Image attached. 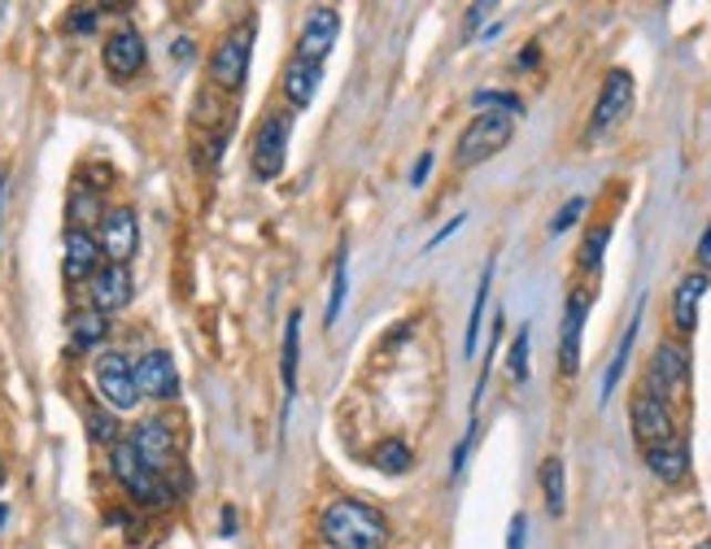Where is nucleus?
Returning <instances> with one entry per match:
<instances>
[{
	"mask_svg": "<svg viewBox=\"0 0 711 549\" xmlns=\"http://www.w3.org/2000/svg\"><path fill=\"white\" fill-rule=\"evenodd\" d=\"M319 541L328 549H384L389 546V519L371 501L358 497H337L319 510Z\"/></svg>",
	"mask_w": 711,
	"mask_h": 549,
	"instance_id": "nucleus-1",
	"label": "nucleus"
},
{
	"mask_svg": "<svg viewBox=\"0 0 711 549\" xmlns=\"http://www.w3.org/2000/svg\"><path fill=\"white\" fill-rule=\"evenodd\" d=\"M231 118H236L231 96L206 83L202 96H197V105H193V153H197V162H202L206 170H214L218 157H223V144L231 136Z\"/></svg>",
	"mask_w": 711,
	"mask_h": 549,
	"instance_id": "nucleus-2",
	"label": "nucleus"
},
{
	"mask_svg": "<svg viewBox=\"0 0 711 549\" xmlns=\"http://www.w3.org/2000/svg\"><path fill=\"white\" fill-rule=\"evenodd\" d=\"M254 35H258V22H240L236 31H227L210 53V87L236 96L249 79V58H254Z\"/></svg>",
	"mask_w": 711,
	"mask_h": 549,
	"instance_id": "nucleus-3",
	"label": "nucleus"
},
{
	"mask_svg": "<svg viewBox=\"0 0 711 549\" xmlns=\"http://www.w3.org/2000/svg\"><path fill=\"white\" fill-rule=\"evenodd\" d=\"M515 136V118H506V114H476L467 127H463V136L454 144V166H481V162H490L494 153H502L506 144Z\"/></svg>",
	"mask_w": 711,
	"mask_h": 549,
	"instance_id": "nucleus-4",
	"label": "nucleus"
},
{
	"mask_svg": "<svg viewBox=\"0 0 711 549\" xmlns=\"http://www.w3.org/2000/svg\"><path fill=\"white\" fill-rule=\"evenodd\" d=\"M288 136H292V114L267 110V114L258 118L254 148H249V162H254V175H258V179H280V175H285Z\"/></svg>",
	"mask_w": 711,
	"mask_h": 549,
	"instance_id": "nucleus-5",
	"label": "nucleus"
},
{
	"mask_svg": "<svg viewBox=\"0 0 711 549\" xmlns=\"http://www.w3.org/2000/svg\"><path fill=\"white\" fill-rule=\"evenodd\" d=\"M110 467H114L118 484H123L141 506H171V501H175V493L166 488V480H162L153 467L141 463V454L132 449V441H118V445L110 449Z\"/></svg>",
	"mask_w": 711,
	"mask_h": 549,
	"instance_id": "nucleus-6",
	"label": "nucleus"
},
{
	"mask_svg": "<svg viewBox=\"0 0 711 549\" xmlns=\"http://www.w3.org/2000/svg\"><path fill=\"white\" fill-rule=\"evenodd\" d=\"M92 384H96V393L105 397V406L114 414L136 411V402H141L136 366H132L127 353H118V349H110V353H101V358L92 362Z\"/></svg>",
	"mask_w": 711,
	"mask_h": 549,
	"instance_id": "nucleus-7",
	"label": "nucleus"
},
{
	"mask_svg": "<svg viewBox=\"0 0 711 549\" xmlns=\"http://www.w3.org/2000/svg\"><path fill=\"white\" fill-rule=\"evenodd\" d=\"M337 35H341V13L332 4H310L301 13V35H297V58L301 62H315L323 66L328 53L337 49Z\"/></svg>",
	"mask_w": 711,
	"mask_h": 549,
	"instance_id": "nucleus-8",
	"label": "nucleus"
},
{
	"mask_svg": "<svg viewBox=\"0 0 711 549\" xmlns=\"http://www.w3.org/2000/svg\"><path fill=\"white\" fill-rule=\"evenodd\" d=\"M132 449L141 454L144 467H153L157 476H166L171 467H179V441H175V432L153 414V418H141L136 427H132Z\"/></svg>",
	"mask_w": 711,
	"mask_h": 549,
	"instance_id": "nucleus-9",
	"label": "nucleus"
},
{
	"mask_svg": "<svg viewBox=\"0 0 711 549\" xmlns=\"http://www.w3.org/2000/svg\"><path fill=\"white\" fill-rule=\"evenodd\" d=\"M690 380V349L681 341H663L650 353V366H646V393L655 397H672L681 384Z\"/></svg>",
	"mask_w": 711,
	"mask_h": 549,
	"instance_id": "nucleus-10",
	"label": "nucleus"
},
{
	"mask_svg": "<svg viewBox=\"0 0 711 549\" xmlns=\"http://www.w3.org/2000/svg\"><path fill=\"white\" fill-rule=\"evenodd\" d=\"M633 105V74L629 70H607L602 79V92H598V105L589 114V139L594 136H607Z\"/></svg>",
	"mask_w": 711,
	"mask_h": 549,
	"instance_id": "nucleus-11",
	"label": "nucleus"
},
{
	"mask_svg": "<svg viewBox=\"0 0 711 549\" xmlns=\"http://www.w3.org/2000/svg\"><path fill=\"white\" fill-rule=\"evenodd\" d=\"M96 245H101V253H105L114 267H127V258H132V253H136V245H141L136 209L132 206L105 209V218H101V227H96Z\"/></svg>",
	"mask_w": 711,
	"mask_h": 549,
	"instance_id": "nucleus-12",
	"label": "nucleus"
},
{
	"mask_svg": "<svg viewBox=\"0 0 711 549\" xmlns=\"http://www.w3.org/2000/svg\"><path fill=\"white\" fill-rule=\"evenodd\" d=\"M144 58H148V49H144L141 31L136 27H118L110 40H105V49H101V62L110 70V79L114 83H127V79H136L144 70Z\"/></svg>",
	"mask_w": 711,
	"mask_h": 549,
	"instance_id": "nucleus-13",
	"label": "nucleus"
},
{
	"mask_svg": "<svg viewBox=\"0 0 711 549\" xmlns=\"http://www.w3.org/2000/svg\"><path fill=\"white\" fill-rule=\"evenodd\" d=\"M629 418H633V436L641 441V449H650V445H663V441H672V436H677V427H672V414H668V402H663V397H655V393H646V389H641L638 397H633Z\"/></svg>",
	"mask_w": 711,
	"mask_h": 549,
	"instance_id": "nucleus-14",
	"label": "nucleus"
},
{
	"mask_svg": "<svg viewBox=\"0 0 711 549\" xmlns=\"http://www.w3.org/2000/svg\"><path fill=\"white\" fill-rule=\"evenodd\" d=\"M132 366H136V389H141V397H148V402H175V397H179V375H175L171 353L148 349L141 362H132Z\"/></svg>",
	"mask_w": 711,
	"mask_h": 549,
	"instance_id": "nucleus-15",
	"label": "nucleus"
},
{
	"mask_svg": "<svg viewBox=\"0 0 711 549\" xmlns=\"http://www.w3.org/2000/svg\"><path fill=\"white\" fill-rule=\"evenodd\" d=\"M585 314H589V292L571 288L568 310H564V336H559V371L576 375L580 371V332H585Z\"/></svg>",
	"mask_w": 711,
	"mask_h": 549,
	"instance_id": "nucleus-16",
	"label": "nucleus"
},
{
	"mask_svg": "<svg viewBox=\"0 0 711 549\" xmlns=\"http://www.w3.org/2000/svg\"><path fill=\"white\" fill-rule=\"evenodd\" d=\"M87 297H92V310H101V314L123 310L132 301V274H127V267L105 262L101 271L87 279Z\"/></svg>",
	"mask_w": 711,
	"mask_h": 549,
	"instance_id": "nucleus-17",
	"label": "nucleus"
},
{
	"mask_svg": "<svg viewBox=\"0 0 711 549\" xmlns=\"http://www.w3.org/2000/svg\"><path fill=\"white\" fill-rule=\"evenodd\" d=\"M319 87H323V66H315V62L292 58L285 66V74H280V92L288 96L292 110H310L315 96H319Z\"/></svg>",
	"mask_w": 711,
	"mask_h": 549,
	"instance_id": "nucleus-18",
	"label": "nucleus"
},
{
	"mask_svg": "<svg viewBox=\"0 0 711 549\" xmlns=\"http://www.w3.org/2000/svg\"><path fill=\"white\" fill-rule=\"evenodd\" d=\"M641 458H646V467H650V476H659V480L677 484L690 476V445L681 441V436H672V441H663V445H650V449H641Z\"/></svg>",
	"mask_w": 711,
	"mask_h": 549,
	"instance_id": "nucleus-19",
	"label": "nucleus"
},
{
	"mask_svg": "<svg viewBox=\"0 0 711 549\" xmlns=\"http://www.w3.org/2000/svg\"><path fill=\"white\" fill-rule=\"evenodd\" d=\"M66 279L71 283H83L101 271V245L92 231H79V227H66Z\"/></svg>",
	"mask_w": 711,
	"mask_h": 549,
	"instance_id": "nucleus-20",
	"label": "nucleus"
},
{
	"mask_svg": "<svg viewBox=\"0 0 711 549\" xmlns=\"http://www.w3.org/2000/svg\"><path fill=\"white\" fill-rule=\"evenodd\" d=\"M703 292H708V274L703 271H690L677 283V292H672V323H677L681 336H690V332L699 328V301H703Z\"/></svg>",
	"mask_w": 711,
	"mask_h": 549,
	"instance_id": "nucleus-21",
	"label": "nucleus"
},
{
	"mask_svg": "<svg viewBox=\"0 0 711 549\" xmlns=\"http://www.w3.org/2000/svg\"><path fill=\"white\" fill-rule=\"evenodd\" d=\"M105 336H110V314H101V310H92V305H83V310L71 314L74 349H92V344H101Z\"/></svg>",
	"mask_w": 711,
	"mask_h": 549,
	"instance_id": "nucleus-22",
	"label": "nucleus"
},
{
	"mask_svg": "<svg viewBox=\"0 0 711 549\" xmlns=\"http://www.w3.org/2000/svg\"><path fill=\"white\" fill-rule=\"evenodd\" d=\"M66 218H71V227H79V231H92V227H101L105 209H101L96 188H83V184H74L71 201H66Z\"/></svg>",
	"mask_w": 711,
	"mask_h": 549,
	"instance_id": "nucleus-23",
	"label": "nucleus"
},
{
	"mask_svg": "<svg viewBox=\"0 0 711 549\" xmlns=\"http://www.w3.org/2000/svg\"><path fill=\"white\" fill-rule=\"evenodd\" d=\"M411 463H415V458H411V445L398 441V436H384V441L371 449V467L384 472V476H406Z\"/></svg>",
	"mask_w": 711,
	"mask_h": 549,
	"instance_id": "nucleus-24",
	"label": "nucleus"
},
{
	"mask_svg": "<svg viewBox=\"0 0 711 549\" xmlns=\"http://www.w3.org/2000/svg\"><path fill=\"white\" fill-rule=\"evenodd\" d=\"M83 423H87V441H92V445L114 449V445L123 441V432H118V414L110 411V406H87V411H83Z\"/></svg>",
	"mask_w": 711,
	"mask_h": 549,
	"instance_id": "nucleus-25",
	"label": "nucleus"
},
{
	"mask_svg": "<svg viewBox=\"0 0 711 549\" xmlns=\"http://www.w3.org/2000/svg\"><path fill=\"white\" fill-rule=\"evenodd\" d=\"M297 349H301V310H292L285 323V353H280V380H285V393H297Z\"/></svg>",
	"mask_w": 711,
	"mask_h": 549,
	"instance_id": "nucleus-26",
	"label": "nucleus"
},
{
	"mask_svg": "<svg viewBox=\"0 0 711 549\" xmlns=\"http://www.w3.org/2000/svg\"><path fill=\"white\" fill-rule=\"evenodd\" d=\"M542 493H546V510L559 519L568 506V484H564V458H546L542 463Z\"/></svg>",
	"mask_w": 711,
	"mask_h": 549,
	"instance_id": "nucleus-27",
	"label": "nucleus"
},
{
	"mask_svg": "<svg viewBox=\"0 0 711 549\" xmlns=\"http://www.w3.org/2000/svg\"><path fill=\"white\" fill-rule=\"evenodd\" d=\"M490 288H494V262L481 274V288H476V301H472V319H467V341H463V353L476 358V344H481V323H485V301H490Z\"/></svg>",
	"mask_w": 711,
	"mask_h": 549,
	"instance_id": "nucleus-28",
	"label": "nucleus"
},
{
	"mask_svg": "<svg viewBox=\"0 0 711 549\" xmlns=\"http://www.w3.org/2000/svg\"><path fill=\"white\" fill-rule=\"evenodd\" d=\"M472 105H476V114H506V118H519V114H524V101H519L515 92H502V87L476 92Z\"/></svg>",
	"mask_w": 711,
	"mask_h": 549,
	"instance_id": "nucleus-29",
	"label": "nucleus"
},
{
	"mask_svg": "<svg viewBox=\"0 0 711 549\" xmlns=\"http://www.w3.org/2000/svg\"><path fill=\"white\" fill-rule=\"evenodd\" d=\"M346 297H350V249H341V253H337L332 297H328V314H323V323H328V328H332V323L341 319V310H346Z\"/></svg>",
	"mask_w": 711,
	"mask_h": 549,
	"instance_id": "nucleus-30",
	"label": "nucleus"
},
{
	"mask_svg": "<svg viewBox=\"0 0 711 549\" xmlns=\"http://www.w3.org/2000/svg\"><path fill=\"white\" fill-rule=\"evenodd\" d=\"M638 323H641V310L633 314V323H629V332H625V341L616 349V358H611V366H607V380H602V402L616 393V384H620V375H625V362H629V349H633V336H638Z\"/></svg>",
	"mask_w": 711,
	"mask_h": 549,
	"instance_id": "nucleus-31",
	"label": "nucleus"
},
{
	"mask_svg": "<svg viewBox=\"0 0 711 549\" xmlns=\"http://www.w3.org/2000/svg\"><path fill=\"white\" fill-rule=\"evenodd\" d=\"M607 240H611V227H607V222H598V227H589V231H585V245H580V267H585L589 274L602 267Z\"/></svg>",
	"mask_w": 711,
	"mask_h": 549,
	"instance_id": "nucleus-32",
	"label": "nucleus"
},
{
	"mask_svg": "<svg viewBox=\"0 0 711 549\" xmlns=\"http://www.w3.org/2000/svg\"><path fill=\"white\" fill-rule=\"evenodd\" d=\"M528 349H533V336H528V323H524V328L515 332V341H511V358H506V371H511L515 384L528 380Z\"/></svg>",
	"mask_w": 711,
	"mask_h": 549,
	"instance_id": "nucleus-33",
	"label": "nucleus"
},
{
	"mask_svg": "<svg viewBox=\"0 0 711 549\" xmlns=\"http://www.w3.org/2000/svg\"><path fill=\"white\" fill-rule=\"evenodd\" d=\"M580 214H585V197H568V201H564V209L550 218V236H564V231H568Z\"/></svg>",
	"mask_w": 711,
	"mask_h": 549,
	"instance_id": "nucleus-34",
	"label": "nucleus"
},
{
	"mask_svg": "<svg viewBox=\"0 0 711 549\" xmlns=\"http://www.w3.org/2000/svg\"><path fill=\"white\" fill-rule=\"evenodd\" d=\"M66 27H71L74 35H92V31L101 27V9H71Z\"/></svg>",
	"mask_w": 711,
	"mask_h": 549,
	"instance_id": "nucleus-35",
	"label": "nucleus"
},
{
	"mask_svg": "<svg viewBox=\"0 0 711 549\" xmlns=\"http://www.w3.org/2000/svg\"><path fill=\"white\" fill-rule=\"evenodd\" d=\"M472 445H476V418L467 423V436H463V441H458V449H454V463H450V472H454V476H463V463H467Z\"/></svg>",
	"mask_w": 711,
	"mask_h": 549,
	"instance_id": "nucleus-36",
	"label": "nucleus"
},
{
	"mask_svg": "<svg viewBox=\"0 0 711 549\" xmlns=\"http://www.w3.org/2000/svg\"><path fill=\"white\" fill-rule=\"evenodd\" d=\"M524 541H528V519H524V515H515V519H511V528H506V549H524Z\"/></svg>",
	"mask_w": 711,
	"mask_h": 549,
	"instance_id": "nucleus-37",
	"label": "nucleus"
},
{
	"mask_svg": "<svg viewBox=\"0 0 711 549\" xmlns=\"http://www.w3.org/2000/svg\"><path fill=\"white\" fill-rule=\"evenodd\" d=\"M463 222H467V218H463V214H454V218H450V222H445V227H441V231H436V236L427 240V249H436V245H445V240H450V236H454V231H458Z\"/></svg>",
	"mask_w": 711,
	"mask_h": 549,
	"instance_id": "nucleus-38",
	"label": "nucleus"
},
{
	"mask_svg": "<svg viewBox=\"0 0 711 549\" xmlns=\"http://www.w3.org/2000/svg\"><path fill=\"white\" fill-rule=\"evenodd\" d=\"M537 58H542V44H524V49L515 53V66L533 70V66H537Z\"/></svg>",
	"mask_w": 711,
	"mask_h": 549,
	"instance_id": "nucleus-39",
	"label": "nucleus"
},
{
	"mask_svg": "<svg viewBox=\"0 0 711 549\" xmlns=\"http://www.w3.org/2000/svg\"><path fill=\"white\" fill-rule=\"evenodd\" d=\"M699 267H703V274L711 271V222L708 231H703V240H699Z\"/></svg>",
	"mask_w": 711,
	"mask_h": 549,
	"instance_id": "nucleus-40",
	"label": "nucleus"
},
{
	"mask_svg": "<svg viewBox=\"0 0 711 549\" xmlns=\"http://www.w3.org/2000/svg\"><path fill=\"white\" fill-rule=\"evenodd\" d=\"M427 170H432V153H424V157L415 162V170H411V184H415V188H420V184L427 179Z\"/></svg>",
	"mask_w": 711,
	"mask_h": 549,
	"instance_id": "nucleus-41",
	"label": "nucleus"
},
{
	"mask_svg": "<svg viewBox=\"0 0 711 549\" xmlns=\"http://www.w3.org/2000/svg\"><path fill=\"white\" fill-rule=\"evenodd\" d=\"M218 532H223V537H231V532H236V510H231V506H223V519H218Z\"/></svg>",
	"mask_w": 711,
	"mask_h": 549,
	"instance_id": "nucleus-42",
	"label": "nucleus"
},
{
	"mask_svg": "<svg viewBox=\"0 0 711 549\" xmlns=\"http://www.w3.org/2000/svg\"><path fill=\"white\" fill-rule=\"evenodd\" d=\"M188 53H193V40H175V58L188 62Z\"/></svg>",
	"mask_w": 711,
	"mask_h": 549,
	"instance_id": "nucleus-43",
	"label": "nucleus"
},
{
	"mask_svg": "<svg viewBox=\"0 0 711 549\" xmlns=\"http://www.w3.org/2000/svg\"><path fill=\"white\" fill-rule=\"evenodd\" d=\"M4 519H9V506H0V528H4Z\"/></svg>",
	"mask_w": 711,
	"mask_h": 549,
	"instance_id": "nucleus-44",
	"label": "nucleus"
},
{
	"mask_svg": "<svg viewBox=\"0 0 711 549\" xmlns=\"http://www.w3.org/2000/svg\"><path fill=\"white\" fill-rule=\"evenodd\" d=\"M0 484H4V463H0Z\"/></svg>",
	"mask_w": 711,
	"mask_h": 549,
	"instance_id": "nucleus-45",
	"label": "nucleus"
},
{
	"mask_svg": "<svg viewBox=\"0 0 711 549\" xmlns=\"http://www.w3.org/2000/svg\"><path fill=\"white\" fill-rule=\"evenodd\" d=\"M699 549H711V541H703V546H699Z\"/></svg>",
	"mask_w": 711,
	"mask_h": 549,
	"instance_id": "nucleus-46",
	"label": "nucleus"
}]
</instances>
